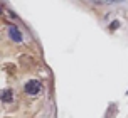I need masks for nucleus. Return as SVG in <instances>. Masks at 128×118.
I'll return each instance as SVG.
<instances>
[{
  "label": "nucleus",
  "mask_w": 128,
  "mask_h": 118,
  "mask_svg": "<svg viewBox=\"0 0 128 118\" xmlns=\"http://www.w3.org/2000/svg\"><path fill=\"white\" fill-rule=\"evenodd\" d=\"M118 26H120V22H113V24H111V30H115Z\"/></svg>",
  "instance_id": "obj_4"
},
{
  "label": "nucleus",
  "mask_w": 128,
  "mask_h": 118,
  "mask_svg": "<svg viewBox=\"0 0 128 118\" xmlns=\"http://www.w3.org/2000/svg\"><path fill=\"white\" fill-rule=\"evenodd\" d=\"M24 90H26L27 94L36 96V94H39V93H40V90H42V84H40V81H37V79H30V81H27V83H26Z\"/></svg>",
  "instance_id": "obj_1"
},
{
  "label": "nucleus",
  "mask_w": 128,
  "mask_h": 118,
  "mask_svg": "<svg viewBox=\"0 0 128 118\" xmlns=\"http://www.w3.org/2000/svg\"><path fill=\"white\" fill-rule=\"evenodd\" d=\"M2 101L4 103H12L14 101V91L12 90H4L2 91Z\"/></svg>",
  "instance_id": "obj_2"
},
{
  "label": "nucleus",
  "mask_w": 128,
  "mask_h": 118,
  "mask_svg": "<svg viewBox=\"0 0 128 118\" xmlns=\"http://www.w3.org/2000/svg\"><path fill=\"white\" fill-rule=\"evenodd\" d=\"M8 32H10V37H12L15 42H22V34L19 32V29H17V27H10V30H8Z\"/></svg>",
  "instance_id": "obj_3"
}]
</instances>
